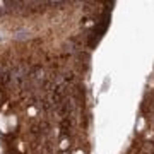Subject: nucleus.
Returning <instances> with one entry per match:
<instances>
[{"mask_svg":"<svg viewBox=\"0 0 154 154\" xmlns=\"http://www.w3.org/2000/svg\"><path fill=\"white\" fill-rule=\"evenodd\" d=\"M108 82H110V77H106L105 79V82H103V91H108V89H106L108 88Z\"/></svg>","mask_w":154,"mask_h":154,"instance_id":"f03ea898","label":"nucleus"},{"mask_svg":"<svg viewBox=\"0 0 154 154\" xmlns=\"http://www.w3.org/2000/svg\"><path fill=\"white\" fill-rule=\"evenodd\" d=\"M29 38V31H19L14 34V39H28Z\"/></svg>","mask_w":154,"mask_h":154,"instance_id":"f257e3e1","label":"nucleus"}]
</instances>
